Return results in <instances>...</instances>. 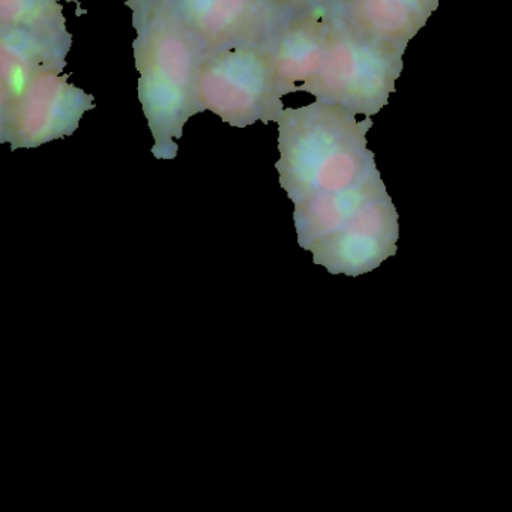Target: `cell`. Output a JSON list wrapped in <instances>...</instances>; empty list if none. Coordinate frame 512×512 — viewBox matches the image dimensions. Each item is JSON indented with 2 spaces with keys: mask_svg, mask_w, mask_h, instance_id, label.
Here are the masks:
<instances>
[{
  "mask_svg": "<svg viewBox=\"0 0 512 512\" xmlns=\"http://www.w3.org/2000/svg\"><path fill=\"white\" fill-rule=\"evenodd\" d=\"M62 2L79 0H0V28L35 25L64 16Z\"/></svg>",
  "mask_w": 512,
  "mask_h": 512,
  "instance_id": "9",
  "label": "cell"
},
{
  "mask_svg": "<svg viewBox=\"0 0 512 512\" xmlns=\"http://www.w3.org/2000/svg\"><path fill=\"white\" fill-rule=\"evenodd\" d=\"M133 26L137 91L154 139L152 154L158 160H175L185 125L200 113L197 80L205 52L170 0L133 19Z\"/></svg>",
  "mask_w": 512,
  "mask_h": 512,
  "instance_id": "2",
  "label": "cell"
},
{
  "mask_svg": "<svg viewBox=\"0 0 512 512\" xmlns=\"http://www.w3.org/2000/svg\"><path fill=\"white\" fill-rule=\"evenodd\" d=\"M205 55L263 46L296 13L283 0H170Z\"/></svg>",
  "mask_w": 512,
  "mask_h": 512,
  "instance_id": "6",
  "label": "cell"
},
{
  "mask_svg": "<svg viewBox=\"0 0 512 512\" xmlns=\"http://www.w3.org/2000/svg\"><path fill=\"white\" fill-rule=\"evenodd\" d=\"M334 22V17L325 11H296L263 44L284 97L301 92L319 73Z\"/></svg>",
  "mask_w": 512,
  "mask_h": 512,
  "instance_id": "8",
  "label": "cell"
},
{
  "mask_svg": "<svg viewBox=\"0 0 512 512\" xmlns=\"http://www.w3.org/2000/svg\"><path fill=\"white\" fill-rule=\"evenodd\" d=\"M68 80L70 74H44L13 103L0 107V143L17 151L73 136L83 116L94 109L95 98Z\"/></svg>",
  "mask_w": 512,
  "mask_h": 512,
  "instance_id": "5",
  "label": "cell"
},
{
  "mask_svg": "<svg viewBox=\"0 0 512 512\" xmlns=\"http://www.w3.org/2000/svg\"><path fill=\"white\" fill-rule=\"evenodd\" d=\"M283 92L263 46L208 53L197 80L199 112H211L230 127L277 122Z\"/></svg>",
  "mask_w": 512,
  "mask_h": 512,
  "instance_id": "4",
  "label": "cell"
},
{
  "mask_svg": "<svg viewBox=\"0 0 512 512\" xmlns=\"http://www.w3.org/2000/svg\"><path fill=\"white\" fill-rule=\"evenodd\" d=\"M406 50L335 20L319 73L301 92L371 118L388 106L403 73Z\"/></svg>",
  "mask_w": 512,
  "mask_h": 512,
  "instance_id": "3",
  "label": "cell"
},
{
  "mask_svg": "<svg viewBox=\"0 0 512 512\" xmlns=\"http://www.w3.org/2000/svg\"><path fill=\"white\" fill-rule=\"evenodd\" d=\"M287 7L295 11L319 10L331 14L335 20H341L347 8L358 0H283Z\"/></svg>",
  "mask_w": 512,
  "mask_h": 512,
  "instance_id": "10",
  "label": "cell"
},
{
  "mask_svg": "<svg viewBox=\"0 0 512 512\" xmlns=\"http://www.w3.org/2000/svg\"><path fill=\"white\" fill-rule=\"evenodd\" d=\"M71 46L65 16L0 28V107L13 103L38 77L64 73Z\"/></svg>",
  "mask_w": 512,
  "mask_h": 512,
  "instance_id": "7",
  "label": "cell"
},
{
  "mask_svg": "<svg viewBox=\"0 0 512 512\" xmlns=\"http://www.w3.org/2000/svg\"><path fill=\"white\" fill-rule=\"evenodd\" d=\"M275 163L280 185L295 205L340 202L382 187L367 134L373 119L314 101L298 109H284L277 121Z\"/></svg>",
  "mask_w": 512,
  "mask_h": 512,
  "instance_id": "1",
  "label": "cell"
},
{
  "mask_svg": "<svg viewBox=\"0 0 512 512\" xmlns=\"http://www.w3.org/2000/svg\"><path fill=\"white\" fill-rule=\"evenodd\" d=\"M163 0H125V4L130 8L133 13V19L142 16V14L148 13L152 8L157 7Z\"/></svg>",
  "mask_w": 512,
  "mask_h": 512,
  "instance_id": "11",
  "label": "cell"
}]
</instances>
